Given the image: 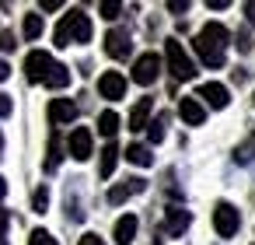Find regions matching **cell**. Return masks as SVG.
<instances>
[{
	"label": "cell",
	"mask_w": 255,
	"mask_h": 245,
	"mask_svg": "<svg viewBox=\"0 0 255 245\" xmlns=\"http://www.w3.org/2000/svg\"><path fill=\"white\" fill-rule=\"evenodd\" d=\"M67 84H70V67L56 63V67L49 70V77H46V88H56V91H63Z\"/></svg>",
	"instance_id": "20"
},
{
	"label": "cell",
	"mask_w": 255,
	"mask_h": 245,
	"mask_svg": "<svg viewBox=\"0 0 255 245\" xmlns=\"http://www.w3.org/2000/svg\"><path fill=\"white\" fill-rule=\"evenodd\" d=\"M98 133H102V137H109V140L119 133V116H116L112 109H105V112L98 116Z\"/></svg>",
	"instance_id": "21"
},
{
	"label": "cell",
	"mask_w": 255,
	"mask_h": 245,
	"mask_svg": "<svg viewBox=\"0 0 255 245\" xmlns=\"http://www.w3.org/2000/svg\"><path fill=\"white\" fill-rule=\"evenodd\" d=\"M227 42H231V32L220 25V21H206L199 32H196V56L210 67V70H220L224 60H227Z\"/></svg>",
	"instance_id": "1"
},
{
	"label": "cell",
	"mask_w": 255,
	"mask_h": 245,
	"mask_svg": "<svg viewBox=\"0 0 255 245\" xmlns=\"http://www.w3.org/2000/svg\"><path fill=\"white\" fill-rule=\"evenodd\" d=\"M150 245H161V238H154V242H150Z\"/></svg>",
	"instance_id": "39"
},
{
	"label": "cell",
	"mask_w": 255,
	"mask_h": 245,
	"mask_svg": "<svg viewBox=\"0 0 255 245\" xmlns=\"http://www.w3.org/2000/svg\"><path fill=\"white\" fill-rule=\"evenodd\" d=\"M53 67H56V60L46 49H32L25 56V77H28V84H46V77H49Z\"/></svg>",
	"instance_id": "4"
},
{
	"label": "cell",
	"mask_w": 255,
	"mask_h": 245,
	"mask_svg": "<svg viewBox=\"0 0 255 245\" xmlns=\"http://www.w3.org/2000/svg\"><path fill=\"white\" fill-rule=\"evenodd\" d=\"M245 11H248V18L255 21V4H245Z\"/></svg>",
	"instance_id": "37"
},
{
	"label": "cell",
	"mask_w": 255,
	"mask_h": 245,
	"mask_svg": "<svg viewBox=\"0 0 255 245\" xmlns=\"http://www.w3.org/2000/svg\"><path fill=\"white\" fill-rule=\"evenodd\" d=\"M63 4H60V0H42V11H60Z\"/></svg>",
	"instance_id": "34"
},
{
	"label": "cell",
	"mask_w": 255,
	"mask_h": 245,
	"mask_svg": "<svg viewBox=\"0 0 255 245\" xmlns=\"http://www.w3.org/2000/svg\"><path fill=\"white\" fill-rule=\"evenodd\" d=\"M0 151H4V133H0Z\"/></svg>",
	"instance_id": "38"
},
{
	"label": "cell",
	"mask_w": 255,
	"mask_h": 245,
	"mask_svg": "<svg viewBox=\"0 0 255 245\" xmlns=\"http://www.w3.org/2000/svg\"><path fill=\"white\" fill-rule=\"evenodd\" d=\"M157 77H161V56H157V53H143V56H136V63H133V81L143 84V88H150Z\"/></svg>",
	"instance_id": "6"
},
{
	"label": "cell",
	"mask_w": 255,
	"mask_h": 245,
	"mask_svg": "<svg viewBox=\"0 0 255 245\" xmlns=\"http://www.w3.org/2000/svg\"><path fill=\"white\" fill-rule=\"evenodd\" d=\"M136 228H140V221H136V214H123L119 221H116V245H129L133 238H136Z\"/></svg>",
	"instance_id": "15"
},
{
	"label": "cell",
	"mask_w": 255,
	"mask_h": 245,
	"mask_svg": "<svg viewBox=\"0 0 255 245\" xmlns=\"http://www.w3.org/2000/svg\"><path fill=\"white\" fill-rule=\"evenodd\" d=\"M168 11H175V14H185V11H189V4H185V0H171V4H168Z\"/></svg>",
	"instance_id": "32"
},
{
	"label": "cell",
	"mask_w": 255,
	"mask_h": 245,
	"mask_svg": "<svg viewBox=\"0 0 255 245\" xmlns=\"http://www.w3.org/2000/svg\"><path fill=\"white\" fill-rule=\"evenodd\" d=\"M28 245H56V238H53L46 228H35V231L28 235Z\"/></svg>",
	"instance_id": "26"
},
{
	"label": "cell",
	"mask_w": 255,
	"mask_h": 245,
	"mask_svg": "<svg viewBox=\"0 0 255 245\" xmlns=\"http://www.w3.org/2000/svg\"><path fill=\"white\" fill-rule=\"evenodd\" d=\"M77 119V105L70 102V98H53L49 102V123L53 126H67V123H74Z\"/></svg>",
	"instance_id": "11"
},
{
	"label": "cell",
	"mask_w": 255,
	"mask_h": 245,
	"mask_svg": "<svg viewBox=\"0 0 255 245\" xmlns=\"http://www.w3.org/2000/svg\"><path fill=\"white\" fill-rule=\"evenodd\" d=\"M164 60H168V70H171L175 81H192L196 77V63L189 60V53L182 49L178 39H168L164 42Z\"/></svg>",
	"instance_id": "3"
},
{
	"label": "cell",
	"mask_w": 255,
	"mask_h": 245,
	"mask_svg": "<svg viewBox=\"0 0 255 245\" xmlns=\"http://www.w3.org/2000/svg\"><path fill=\"white\" fill-rule=\"evenodd\" d=\"M11 77V67H7V60H0V81H7Z\"/></svg>",
	"instance_id": "35"
},
{
	"label": "cell",
	"mask_w": 255,
	"mask_h": 245,
	"mask_svg": "<svg viewBox=\"0 0 255 245\" xmlns=\"http://www.w3.org/2000/svg\"><path fill=\"white\" fill-rule=\"evenodd\" d=\"M213 228H217V235H220V238L238 235V228H241V214H238V207H234V203H227V200H220V203L213 207Z\"/></svg>",
	"instance_id": "5"
},
{
	"label": "cell",
	"mask_w": 255,
	"mask_h": 245,
	"mask_svg": "<svg viewBox=\"0 0 255 245\" xmlns=\"http://www.w3.org/2000/svg\"><path fill=\"white\" fill-rule=\"evenodd\" d=\"M126 161L136 165V168H150V165H154V154H150L147 144H129V147H126Z\"/></svg>",
	"instance_id": "19"
},
{
	"label": "cell",
	"mask_w": 255,
	"mask_h": 245,
	"mask_svg": "<svg viewBox=\"0 0 255 245\" xmlns=\"http://www.w3.org/2000/svg\"><path fill=\"white\" fill-rule=\"evenodd\" d=\"M60 161H63V140H60V133L53 130V133H49V147H46V165H42V168L53 175V172L60 168Z\"/></svg>",
	"instance_id": "18"
},
{
	"label": "cell",
	"mask_w": 255,
	"mask_h": 245,
	"mask_svg": "<svg viewBox=\"0 0 255 245\" xmlns=\"http://www.w3.org/2000/svg\"><path fill=\"white\" fill-rule=\"evenodd\" d=\"M46 207H49V186H39L32 193V210L35 214H46Z\"/></svg>",
	"instance_id": "23"
},
{
	"label": "cell",
	"mask_w": 255,
	"mask_h": 245,
	"mask_svg": "<svg viewBox=\"0 0 255 245\" xmlns=\"http://www.w3.org/2000/svg\"><path fill=\"white\" fill-rule=\"evenodd\" d=\"M178 116H182L189 126H203L206 109H203V102H199V98H182V102H178Z\"/></svg>",
	"instance_id": "14"
},
{
	"label": "cell",
	"mask_w": 255,
	"mask_h": 245,
	"mask_svg": "<svg viewBox=\"0 0 255 245\" xmlns=\"http://www.w3.org/2000/svg\"><path fill=\"white\" fill-rule=\"evenodd\" d=\"M196 98H203L210 109H227V102H231V91H227L220 81H206V84H199Z\"/></svg>",
	"instance_id": "10"
},
{
	"label": "cell",
	"mask_w": 255,
	"mask_h": 245,
	"mask_svg": "<svg viewBox=\"0 0 255 245\" xmlns=\"http://www.w3.org/2000/svg\"><path fill=\"white\" fill-rule=\"evenodd\" d=\"M116 165H119V144H116V140H109V144L102 147V161H98V175H102V179H112V172H116Z\"/></svg>",
	"instance_id": "17"
},
{
	"label": "cell",
	"mask_w": 255,
	"mask_h": 245,
	"mask_svg": "<svg viewBox=\"0 0 255 245\" xmlns=\"http://www.w3.org/2000/svg\"><path fill=\"white\" fill-rule=\"evenodd\" d=\"M150 109H154V98H140V102L133 105V112H129V130H133V133H140V130L150 123Z\"/></svg>",
	"instance_id": "16"
},
{
	"label": "cell",
	"mask_w": 255,
	"mask_h": 245,
	"mask_svg": "<svg viewBox=\"0 0 255 245\" xmlns=\"http://www.w3.org/2000/svg\"><path fill=\"white\" fill-rule=\"evenodd\" d=\"M105 53H109L112 60H126V56L133 53L129 32H126V28H109V35H105Z\"/></svg>",
	"instance_id": "7"
},
{
	"label": "cell",
	"mask_w": 255,
	"mask_h": 245,
	"mask_svg": "<svg viewBox=\"0 0 255 245\" xmlns=\"http://www.w3.org/2000/svg\"><path fill=\"white\" fill-rule=\"evenodd\" d=\"M4 196H7V179L0 175V200H4Z\"/></svg>",
	"instance_id": "36"
},
{
	"label": "cell",
	"mask_w": 255,
	"mask_h": 245,
	"mask_svg": "<svg viewBox=\"0 0 255 245\" xmlns=\"http://www.w3.org/2000/svg\"><path fill=\"white\" fill-rule=\"evenodd\" d=\"M147 137H150V144H161L164 140V116H157L154 123H147Z\"/></svg>",
	"instance_id": "25"
},
{
	"label": "cell",
	"mask_w": 255,
	"mask_h": 245,
	"mask_svg": "<svg viewBox=\"0 0 255 245\" xmlns=\"http://www.w3.org/2000/svg\"><path fill=\"white\" fill-rule=\"evenodd\" d=\"M42 28H46V25H42V14H25L21 32H25V39H28V42H35V39L42 35Z\"/></svg>",
	"instance_id": "22"
},
{
	"label": "cell",
	"mask_w": 255,
	"mask_h": 245,
	"mask_svg": "<svg viewBox=\"0 0 255 245\" xmlns=\"http://www.w3.org/2000/svg\"><path fill=\"white\" fill-rule=\"evenodd\" d=\"M0 245H7V238H0Z\"/></svg>",
	"instance_id": "40"
},
{
	"label": "cell",
	"mask_w": 255,
	"mask_h": 245,
	"mask_svg": "<svg viewBox=\"0 0 255 245\" xmlns=\"http://www.w3.org/2000/svg\"><path fill=\"white\" fill-rule=\"evenodd\" d=\"M18 46V39H14V32H0V53H11Z\"/></svg>",
	"instance_id": "28"
},
{
	"label": "cell",
	"mask_w": 255,
	"mask_h": 245,
	"mask_svg": "<svg viewBox=\"0 0 255 245\" xmlns=\"http://www.w3.org/2000/svg\"><path fill=\"white\" fill-rule=\"evenodd\" d=\"M53 39H56L60 49H67V46H81V42H91V18H88L81 7L67 11V14L60 18L56 32H53Z\"/></svg>",
	"instance_id": "2"
},
{
	"label": "cell",
	"mask_w": 255,
	"mask_h": 245,
	"mask_svg": "<svg viewBox=\"0 0 255 245\" xmlns=\"http://www.w3.org/2000/svg\"><path fill=\"white\" fill-rule=\"evenodd\" d=\"M67 151H70V158H74V161H88V158H91V151H95V137H91V130H88V126H77V130L70 133Z\"/></svg>",
	"instance_id": "9"
},
{
	"label": "cell",
	"mask_w": 255,
	"mask_h": 245,
	"mask_svg": "<svg viewBox=\"0 0 255 245\" xmlns=\"http://www.w3.org/2000/svg\"><path fill=\"white\" fill-rule=\"evenodd\" d=\"M143 189H147V182L133 175V179H126V182H119V186L109 189V203H126L129 196H136V193H143Z\"/></svg>",
	"instance_id": "12"
},
{
	"label": "cell",
	"mask_w": 255,
	"mask_h": 245,
	"mask_svg": "<svg viewBox=\"0 0 255 245\" xmlns=\"http://www.w3.org/2000/svg\"><path fill=\"white\" fill-rule=\"evenodd\" d=\"M234 158H238V161H252V158H255V137H252L248 144H241V147L234 151Z\"/></svg>",
	"instance_id": "27"
},
{
	"label": "cell",
	"mask_w": 255,
	"mask_h": 245,
	"mask_svg": "<svg viewBox=\"0 0 255 245\" xmlns=\"http://www.w3.org/2000/svg\"><path fill=\"white\" fill-rule=\"evenodd\" d=\"M98 11H102V18H105V21H116V18L123 14V4H116V0H102Z\"/></svg>",
	"instance_id": "24"
},
{
	"label": "cell",
	"mask_w": 255,
	"mask_h": 245,
	"mask_svg": "<svg viewBox=\"0 0 255 245\" xmlns=\"http://www.w3.org/2000/svg\"><path fill=\"white\" fill-rule=\"evenodd\" d=\"M7 224H11V214L0 207V238H4V231H7Z\"/></svg>",
	"instance_id": "33"
},
{
	"label": "cell",
	"mask_w": 255,
	"mask_h": 245,
	"mask_svg": "<svg viewBox=\"0 0 255 245\" xmlns=\"http://www.w3.org/2000/svg\"><path fill=\"white\" fill-rule=\"evenodd\" d=\"M77 245H105V242H102L95 231H88V235H81V242H77Z\"/></svg>",
	"instance_id": "30"
},
{
	"label": "cell",
	"mask_w": 255,
	"mask_h": 245,
	"mask_svg": "<svg viewBox=\"0 0 255 245\" xmlns=\"http://www.w3.org/2000/svg\"><path fill=\"white\" fill-rule=\"evenodd\" d=\"M98 95H102V98H109V102L126 98V77H123L119 70H105V74L98 77Z\"/></svg>",
	"instance_id": "8"
},
{
	"label": "cell",
	"mask_w": 255,
	"mask_h": 245,
	"mask_svg": "<svg viewBox=\"0 0 255 245\" xmlns=\"http://www.w3.org/2000/svg\"><path fill=\"white\" fill-rule=\"evenodd\" d=\"M238 49H241V53H248V49H252V39H248V32H238Z\"/></svg>",
	"instance_id": "31"
},
{
	"label": "cell",
	"mask_w": 255,
	"mask_h": 245,
	"mask_svg": "<svg viewBox=\"0 0 255 245\" xmlns=\"http://www.w3.org/2000/svg\"><path fill=\"white\" fill-rule=\"evenodd\" d=\"M14 112V102H11V95H0V116H11Z\"/></svg>",
	"instance_id": "29"
},
{
	"label": "cell",
	"mask_w": 255,
	"mask_h": 245,
	"mask_svg": "<svg viewBox=\"0 0 255 245\" xmlns=\"http://www.w3.org/2000/svg\"><path fill=\"white\" fill-rule=\"evenodd\" d=\"M192 224V214L189 210H182V207H171L168 214H164V231L171 235V238H178V235H185V228Z\"/></svg>",
	"instance_id": "13"
}]
</instances>
